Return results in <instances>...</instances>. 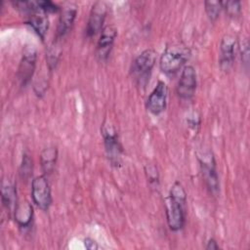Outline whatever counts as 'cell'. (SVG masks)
I'll use <instances>...</instances> for the list:
<instances>
[{
    "instance_id": "cell-1",
    "label": "cell",
    "mask_w": 250,
    "mask_h": 250,
    "mask_svg": "<svg viewBox=\"0 0 250 250\" xmlns=\"http://www.w3.org/2000/svg\"><path fill=\"white\" fill-rule=\"evenodd\" d=\"M186 203L187 193L183 186L179 182H176L172 186L165 203L167 223L170 229L173 231H178L185 226Z\"/></svg>"
},
{
    "instance_id": "cell-2",
    "label": "cell",
    "mask_w": 250,
    "mask_h": 250,
    "mask_svg": "<svg viewBox=\"0 0 250 250\" xmlns=\"http://www.w3.org/2000/svg\"><path fill=\"white\" fill-rule=\"evenodd\" d=\"M190 55L188 47L182 43L168 45L159 60L160 70L166 75L176 74L189 60Z\"/></svg>"
},
{
    "instance_id": "cell-3",
    "label": "cell",
    "mask_w": 250,
    "mask_h": 250,
    "mask_svg": "<svg viewBox=\"0 0 250 250\" xmlns=\"http://www.w3.org/2000/svg\"><path fill=\"white\" fill-rule=\"evenodd\" d=\"M156 61V52L153 49L143 51L133 62L131 74L138 85L145 86L149 80L152 68Z\"/></svg>"
},
{
    "instance_id": "cell-4",
    "label": "cell",
    "mask_w": 250,
    "mask_h": 250,
    "mask_svg": "<svg viewBox=\"0 0 250 250\" xmlns=\"http://www.w3.org/2000/svg\"><path fill=\"white\" fill-rule=\"evenodd\" d=\"M102 134L104 137L105 152L110 164L114 167H119L122 162L123 147L119 142L115 130L112 127H108L104 124Z\"/></svg>"
},
{
    "instance_id": "cell-5",
    "label": "cell",
    "mask_w": 250,
    "mask_h": 250,
    "mask_svg": "<svg viewBox=\"0 0 250 250\" xmlns=\"http://www.w3.org/2000/svg\"><path fill=\"white\" fill-rule=\"evenodd\" d=\"M200 170L205 186L210 193L217 194L220 189L219 177L216 169V162L211 152L204 153L202 157L198 156Z\"/></svg>"
},
{
    "instance_id": "cell-6",
    "label": "cell",
    "mask_w": 250,
    "mask_h": 250,
    "mask_svg": "<svg viewBox=\"0 0 250 250\" xmlns=\"http://www.w3.org/2000/svg\"><path fill=\"white\" fill-rule=\"evenodd\" d=\"M31 197L34 204L41 210L47 211L52 204V193L45 175L37 176L31 183Z\"/></svg>"
},
{
    "instance_id": "cell-7",
    "label": "cell",
    "mask_w": 250,
    "mask_h": 250,
    "mask_svg": "<svg viewBox=\"0 0 250 250\" xmlns=\"http://www.w3.org/2000/svg\"><path fill=\"white\" fill-rule=\"evenodd\" d=\"M37 62V51L34 46H26L23 50L22 57L18 68V79L21 85L25 87L31 80Z\"/></svg>"
},
{
    "instance_id": "cell-8",
    "label": "cell",
    "mask_w": 250,
    "mask_h": 250,
    "mask_svg": "<svg viewBox=\"0 0 250 250\" xmlns=\"http://www.w3.org/2000/svg\"><path fill=\"white\" fill-rule=\"evenodd\" d=\"M196 89V72L192 65H185L177 86L178 96L185 101H189L194 96Z\"/></svg>"
},
{
    "instance_id": "cell-9",
    "label": "cell",
    "mask_w": 250,
    "mask_h": 250,
    "mask_svg": "<svg viewBox=\"0 0 250 250\" xmlns=\"http://www.w3.org/2000/svg\"><path fill=\"white\" fill-rule=\"evenodd\" d=\"M236 44V38L231 34H226L221 39L219 64L224 72H229L232 67L235 59Z\"/></svg>"
},
{
    "instance_id": "cell-10",
    "label": "cell",
    "mask_w": 250,
    "mask_h": 250,
    "mask_svg": "<svg viewBox=\"0 0 250 250\" xmlns=\"http://www.w3.org/2000/svg\"><path fill=\"white\" fill-rule=\"evenodd\" d=\"M168 87L164 81L159 80L146 101V109L153 115H159L166 108Z\"/></svg>"
},
{
    "instance_id": "cell-11",
    "label": "cell",
    "mask_w": 250,
    "mask_h": 250,
    "mask_svg": "<svg viewBox=\"0 0 250 250\" xmlns=\"http://www.w3.org/2000/svg\"><path fill=\"white\" fill-rule=\"evenodd\" d=\"M107 14V7L104 2H96L90 12L86 26V35L88 37L95 36L104 28V22Z\"/></svg>"
},
{
    "instance_id": "cell-12",
    "label": "cell",
    "mask_w": 250,
    "mask_h": 250,
    "mask_svg": "<svg viewBox=\"0 0 250 250\" xmlns=\"http://www.w3.org/2000/svg\"><path fill=\"white\" fill-rule=\"evenodd\" d=\"M28 6L29 13H27V19L25 22L33 28V30L42 40H44L49 28V19L47 16L48 14L37 9L35 7L34 1H29Z\"/></svg>"
},
{
    "instance_id": "cell-13",
    "label": "cell",
    "mask_w": 250,
    "mask_h": 250,
    "mask_svg": "<svg viewBox=\"0 0 250 250\" xmlns=\"http://www.w3.org/2000/svg\"><path fill=\"white\" fill-rule=\"evenodd\" d=\"M116 36L117 29L113 25H106L102 29L96 49V56L100 61L107 60Z\"/></svg>"
},
{
    "instance_id": "cell-14",
    "label": "cell",
    "mask_w": 250,
    "mask_h": 250,
    "mask_svg": "<svg viewBox=\"0 0 250 250\" xmlns=\"http://www.w3.org/2000/svg\"><path fill=\"white\" fill-rule=\"evenodd\" d=\"M76 14H77V9L74 5H69L62 9L59 19L58 27H57V34H56L57 41L64 37L65 34L69 31V29L71 28L75 21Z\"/></svg>"
},
{
    "instance_id": "cell-15",
    "label": "cell",
    "mask_w": 250,
    "mask_h": 250,
    "mask_svg": "<svg viewBox=\"0 0 250 250\" xmlns=\"http://www.w3.org/2000/svg\"><path fill=\"white\" fill-rule=\"evenodd\" d=\"M14 215L15 220L21 229H28L32 223L33 208L27 201L18 203Z\"/></svg>"
},
{
    "instance_id": "cell-16",
    "label": "cell",
    "mask_w": 250,
    "mask_h": 250,
    "mask_svg": "<svg viewBox=\"0 0 250 250\" xmlns=\"http://www.w3.org/2000/svg\"><path fill=\"white\" fill-rule=\"evenodd\" d=\"M58 158V149L56 146H49L43 149L40 154V163L44 175H49L53 172Z\"/></svg>"
},
{
    "instance_id": "cell-17",
    "label": "cell",
    "mask_w": 250,
    "mask_h": 250,
    "mask_svg": "<svg viewBox=\"0 0 250 250\" xmlns=\"http://www.w3.org/2000/svg\"><path fill=\"white\" fill-rule=\"evenodd\" d=\"M17 190L14 185L10 182H4L2 185V203L9 211L17 206Z\"/></svg>"
},
{
    "instance_id": "cell-18",
    "label": "cell",
    "mask_w": 250,
    "mask_h": 250,
    "mask_svg": "<svg viewBox=\"0 0 250 250\" xmlns=\"http://www.w3.org/2000/svg\"><path fill=\"white\" fill-rule=\"evenodd\" d=\"M205 12L211 21H215L223 10V1H205Z\"/></svg>"
},
{
    "instance_id": "cell-19",
    "label": "cell",
    "mask_w": 250,
    "mask_h": 250,
    "mask_svg": "<svg viewBox=\"0 0 250 250\" xmlns=\"http://www.w3.org/2000/svg\"><path fill=\"white\" fill-rule=\"evenodd\" d=\"M32 169H33V163L30 156L26 153L22 155L21 164L20 167V176L22 180L27 181L30 176L32 175Z\"/></svg>"
},
{
    "instance_id": "cell-20",
    "label": "cell",
    "mask_w": 250,
    "mask_h": 250,
    "mask_svg": "<svg viewBox=\"0 0 250 250\" xmlns=\"http://www.w3.org/2000/svg\"><path fill=\"white\" fill-rule=\"evenodd\" d=\"M223 9L230 18L237 17L241 12L240 1H223Z\"/></svg>"
},
{
    "instance_id": "cell-21",
    "label": "cell",
    "mask_w": 250,
    "mask_h": 250,
    "mask_svg": "<svg viewBox=\"0 0 250 250\" xmlns=\"http://www.w3.org/2000/svg\"><path fill=\"white\" fill-rule=\"evenodd\" d=\"M35 7L43 12H45L46 14L49 13H57L60 11L61 8H59V6L57 4H55L52 1L49 0H44V1H34Z\"/></svg>"
},
{
    "instance_id": "cell-22",
    "label": "cell",
    "mask_w": 250,
    "mask_h": 250,
    "mask_svg": "<svg viewBox=\"0 0 250 250\" xmlns=\"http://www.w3.org/2000/svg\"><path fill=\"white\" fill-rule=\"evenodd\" d=\"M241 60H242V62L244 64L248 65V63H249V44H248L247 40L242 42V46H241Z\"/></svg>"
},
{
    "instance_id": "cell-23",
    "label": "cell",
    "mask_w": 250,
    "mask_h": 250,
    "mask_svg": "<svg viewBox=\"0 0 250 250\" xmlns=\"http://www.w3.org/2000/svg\"><path fill=\"white\" fill-rule=\"evenodd\" d=\"M84 245L89 250H96V249L99 248L97 242L94 239L90 238V237H87V238L84 239Z\"/></svg>"
},
{
    "instance_id": "cell-24",
    "label": "cell",
    "mask_w": 250,
    "mask_h": 250,
    "mask_svg": "<svg viewBox=\"0 0 250 250\" xmlns=\"http://www.w3.org/2000/svg\"><path fill=\"white\" fill-rule=\"evenodd\" d=\"M220 247L217 243V241L214 239V238H210L208 241H207V244L205 246V249L206 250H218Z\"/></svg>"
}]
</instances>
